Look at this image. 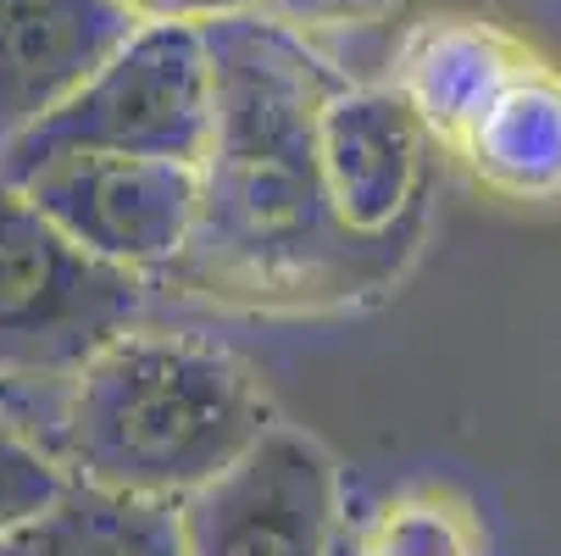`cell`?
<instances>
[{"mask_svg":"<svg viewBox=\"0 0 561 556\" xmlns=\"http://www.w3.org/2000/svg\"><path fill=\"white\" fill-rule=\"evenodd\" d=\"M134 23L112 0H0V150L50 117Z\"/></svg>","mask_w":561,"mask_h":556,"instance_id":"52a82bcc","label":"cell"},{"mask_svg":"<svg viewBox=\"0 0 561 556\" xmlns=\"http://www.w3.org/2000/svg\"><path fill=\"white\" fill-rule=\"evenodd\" d=\"M484 551L490 540L478 529V512L445 485L400 490L378 512H367L356 534L334 540V556H484Z\"/></svg>","mask_w":561,"mask_h":556,"instance_id":"9c48e42d","label":"cell"},{"mask_svg":"<svg viewBox=\"0 0 561 556\" xmlns=\"http://www.w3.org/2000/svg\"><path fill=\"white\" fill-rule=\"evenodd\" d=\"M184 556H334L340 473L300 429L267 423L217 479L179 501Z\"/></svg>","mask_w":561,"mask_h":556,"instance_id":"8992f818","label":"cell"},{"mask_svg":"<svg viewBox=\"0 0 561 556\" xmlns=\"http://www.w3.org/2000/svg\"><path fill=\"white\" fill-rule=\"evenodd\" d=\"M39 440L72 485L179 507L267 429L251 367L190 334L123 329L61 384Z\"/></svg>","mask_w":561,"mask_h":556,"instance_id":"7a4b0ae2","label":"cell"},{"mask_svg":"<svg viewBox=\"0 0 561 556\" xmlns=\"http://www.w3.org/2000/svg\"><path fill=\"white\" fill-rule=\"evenodd\" d=\"M134 29H211L222 18L256 12V0H112Z\"/></svg>","mask_w":561,"mask_h":556,"instance_id":"7c38bea8","label":"cell"},{"mask_svg":"<svg viewBox=\"0 0 561 556\" xmlns=\"http://www.w3.org/2000/svg\"><path fill=\"white\" fill-rule=\"evenodd\" d=\"M211 61V139L201 206L168 279L190 295L256 311L345 306L389 290L407 262L362 246L323 179V101L345 78L256 12L201 29Z\"/></svg>","mask_w":561,"mask_h":556,"instance_id":"6da1fadb","label":"cell"},{"mask_svg":"<svg viewBox=\"0 0 561 556\" xmlns=\"http://www.w3.org/2000/svg\"><path fill=\"white\" fill-rule=\"evenodd\" d=\"M145 306V284L78 251L67 234L0 184V384H67Z\"/></svg>","mask_w":561,"mask_h":556,"instance_id":"277c9868","label":"cell"},{"mask_svg":"<svg viewBox=\"0 0 561 556\" xmlns=\"http://www.w3.org/2000/svg\"><path fill=\"white\" fill-rule=\"evenodd\" d=\"M412 0H267V12L289 34H334V29H378L394 23Z\"/></svg>","mask_w":561,"mask_h":556,"instance_id":"8fae6325","label":"cell"},{"mask_svg":"<svg viewBox=\"0 0 561 556\" xmlns=\"http://www.w3.org/2000/svg\"><path fill=\"white\" fill-rule=\"evenodd\" d=\"M23 190L34 212H45L78 251L95 262L134 273H168L195 228L201 179L184 162H150V156H106V150H67L45 156L28 173L0 179Z\"/></svg>","mask_w":561,"mask_h":556,"instance_id":"5b68a950","label":"cell"},{"mask_svg":"<svg viewBox=\"0 0 561 556\" xmlns=\"http://www.w3.org/2000/svg\"><path fill=\"white\" fill-rule=\"evenodd\" d=\"M61 490H67V473L39 445V434L0 418V540L28 529Z\"/></svg>","mask_w":561,"mask_h":556,"instance_id":"30bf717a","label":"cell"},{"mask_svg":"<svg viewBox=\"0 0 561 556\" xmlns=\"http://www.w3.org/2000/svg\"><path fill=\"white\" fill-rule=\"evenodd\" d=\"M0 556H184L179 507L67 479V490L28 529L0 540Z\"/></svg>","mask_w":561,"mask_h":556,"instance_id":"ba28073f","label":"cell"},{"mask_svg":"<svg viewBox=\"0 0 561 556\" xmlns=\"http://www.w3.org/2000/svg\"><path fill=\"white\" fill-rule=\"evenodd\" d=\"M211 139V61L201 29H134L106 67H95L50 117L0 150V179L45 156L106 150L201 168Z\"/></svg>","mask_w":561,"mask_h":556,"instance_id":"3957f363","label":"cell"}]
</instances>
